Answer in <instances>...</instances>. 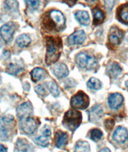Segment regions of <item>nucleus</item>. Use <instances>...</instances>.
Returning a JSON list of instances; mask_svg holds the SVG:
<instances>
[{"label":"nucleus","mask_w":128,"mask_h":152,"mask_svg":"<svg viewBox=\"0 0 128 152\" xmlns=\"http://www.w3.org/2000/svg\"><path fill=\"white\" fill-rule=\"evenodd\" d=\"M0 83H1V77H0Z\"/></svg>","instance_id":"obj_41"},{"label":"nucleus","mask_w":128,"mask_h":152,"mask_svg":"<svg viewBox=\"0 0 128 152\" xmlns=\"http://www.w3.org/2000/svg\"><path fill=\"white\" fill-rule=\"evenodd\" d=\"M37 123L34 118L31 117L23 119L20 124L21 130L26 134H31L34 133L37 129Z\"/></svg>","instance_id":"obj_8"},{"label":"nucleus","mask_w":128,"mask_h":152,"mask_svg":"<svg viewBox=\"0 0 128 152\" xmlns=\"http://www.w3.org/2000/svg\"><path fill=\"white\" fill-rule=\"evenodd\" d=\"M8 139V133L7 129L4 127V126L0 127V140L2 141H6Z\"/></svg>","instance_id":"obj_30"},{"label":"nucleus","mask_w":128,"mask_h":152,"mask_svg":"<svg viewBox=\"0 0 128 152\" xmlns=\"http://www.w3.org/2000/svg\"><path fill=\"white\" fill-rule=\"evenodd\" d=\"M53 73L58 79H63L65 78L66 76L68 75L69 71L65 64L63 63H59L54 66L53 68Z\"/></svg>","instance_id":"obj_15"},{"label":"nucleus","mask_w":128,"mask_h":152,"mask_svg":"<svg viewBox=\"0 0 128 152\" xmlns=\"http://www.w3.org/2000/svg\"><path fill=\"white\" fill-rule=\"evenodd\" d=\"M34 91L39 95H42V96L46 95V90H45V88L42 87V85H38V86H36L35 88H34Z\"/></svg>","instance_id":"obj_33"},{"label":"nucleus","mask_w":128,"mask_h":152,"mask_svg":"<svg viewBox=\"0 0 128 152\" xmlns=\"http://www.w3.org/2000/svg\"><path fill=\"white\" fill-rule=\"evenodd\" d=\"M34 141L36 142L37 144L40 145L41 147H46L49 145V139H47V137L46 136H39L35 138Z\"/></svg>","instance_id":"obj_28"},{"label":"nucleus","mask_w":128,"mask_h":152,"mask_svg":"<svg viewBox=\"0 0 128 152\" xmlns=\"http://www.w3.org/2000/svg\"><path fill=\"white\" fill-rule=\"evenodd\" d=\"M115 3V1H104L105 6H106V7H107L108 10H110V9L113 7V6L115 5V4H114Z\"/></svg>","instance_id":"obj_36"},{"label":"nucleus","mask_w":128,"mask_h":152,"mask_svg":"<svg viewBox=\"0 0 128 152\" xmlns=\"http://www.w3.org/2000/svg\"><path fill=\"white\" fill-rule=\"evenodd\" d=\"M107 74L112 77V78H116L122 72V67H121L119 64H118L117 63H111L108 68L107 70Z\"/></svg>","instance_id":"obj_18"},{"label":"nucleus","mask_w":128,"mask_h":152,"mask_svg":"<svg viewBox=\"0 0 128 152\" xmlns=\"http://www.w3.org/2000/svg\"><path fill=\"white\" fill-rule=\"evenodd\" d=\"M16 145H17L18 149L20 150L23 152H33V151H34L31 145L23 139H18Z\"/></svg>","instance_id":"obj_19"},{"label":"nucleus","mask_w":128,"mask_h":152,"mask_svg":"<svg viewBox=\"0 0 128 152\" xmlns=\"http://www.w3.org/2000/svg\"><path fill=\"white\" fill-rule=\"evenodd\" d=\"M31 38L26 34H20L19 36L16 39V44L19 47H26L31 44Z\"/></svg>","instance_id":"obj_21"},{"label":"nucleus","mask_w":128,"mask_h":152,"mask_svg":"<svg viewBox=\"0 0 128 152\" xmlns=\"http://www.w3.org/2000/svg\"><path fill=\"white\" fill-rule=\"evenodd\" d=\"M25 3H27V5L32 11H34L38 9L39 6V1H25Z\"/></svg>","instance_id":"obj_31"},{"label":"nucleus","mask_w":128,"mask_h":152,"mask_svg":"<svg viewBox=\"0 0 128 152\" xmlns=\"http://www.w3.org/2000/svg\"><path fill=\"white\" fill-rule=\"evenodd\" d=\"M125 85H126V87H127V88H128V81H126Z\"/></svg>","instance_id":"obj_39"},{"label":"nucleus","mask_w":128,"mask_h":152,"mask_svg":"<svg viewBox=\"0 0 128 152\" xmlns=\"http://www.w3.org/2000/svg\"><path fill=\"white\" fill-rule=\"evenodd\" d=\"M87 87H89L90 89L98 91L102 87V83L96 78H91L89 81L87 82Z\"/></svg>","instance_id":"obj_26"},{"label":"nucleus","mask_w":128,"mask_h":152,"mask_svg":"<svg viewBox=\"0 0 128 152\" xmlns=\"http://www.w3.org/2000/svg\"><path fill=\"white\" fill-rule=\"evenodd\" d=\"M102 137V132L99 129H93L91 131V139L93 141H99Z\"/></svg>","instance_id":"obj_27"},{"label":"nucleus","mask_w":128,"mask_h":152,"mask_svg":"<svg viewBox=\"0 0 128 152\" xmlns=\"http://www.w3.org/2000/svg\"><path fill=\"white\" fill-rule=\"evenodd\" d=\"M103 110L100 105H94L89 111V119L91 122L97 123L102 118Z\"/></svg>","instance_id":"obj_13"},{"label":"nucleus","mask_w":128,"mask_h":152,"mask_svg":"<svg viewBox=\"0 0 128 152\" xmlns=\"http://www.w3.org/2000/svg\"><path fill=\"white\" fill-rule=\"evenodd\" d=\"M5 7L9 11H14L18 9V2L17 1H6Z\"/></svg>","instance_id":"obj_29"},{"label":"nucleus","mask_w":128,"mask_h":152,"mask_svg":"<svg viewBox=\"0 0 128 152\" xmlns=\"http://www.w3.org/2000/svg\"><path fill=\"white\" fill-rule=\"evenodd\" d=\"M116 17L118 19V21L125 24H128V3L121 5L118 8Z\"/></svg>","instance_id":"obj_14"},{"label":"nucleus","mask_w":128,"mask_h":152,"mask_svg":"<svg viewBox=\"0 0 128 152\" xmlns=\"http://www.w3.org/2000/svg\"><path fill=\"white\" fill-rule=\"evenodd\" d=\"M113 139L117 142H125L128 139V131L123 126H118L113 134Z\"/></svg>","instance_id":"obj_12"},{"label":"nucleus","mask_w":128,"mask_h":152,"mask_svg":"<svg viewBox=\"0 0 128 152\" xmlns=\"http://www.w3.org/2000/svg\"><path fill=\"white\" fill-rule=\"evenodd\" d=\"M17 115L21 120L30 117V115L33 113V107L32 104L30 102H26L22 103L18 106L16 109Z\"/></svg>","instance_id":"obj_7"},{"label":"nucleus","mask_w":128,"mask_h":152,"mask_svg":"<svg viewBox=\"0 0 128 152\" xmlns=\"http://www.w3.org/2000/svg\"><path fill=\"white\" fill-rule=\"evenodd\" d=\"M41 131H42V134H43V135L46 137L50 136V134H51V131H50V128L49 127V126H47V125H45V126L42 128Z\"/></svg>","instance_id":"obj_34"},{"label":"nucleus","mask_w":128,"mask_h":152,"mask_svg":"<svg viewBox=\"0 0 128 152\" xmlns=\"http://www.w3.org/2000/svg\"><path fill=\"white\" fill-rule=\"evenodd\" d=\"M68 140V134L65 132L59 131L55 134V145L59 148H62L64 147Z\"/></svg>","instance_id":"obj_16"},{"label":"nucleus","mask_w":128,"mask_h":152,"mask_svg":"<svg viewBox=\"0 0 128 152\" xmlns=\"http://www.w3.org/2000/svg\"><path fill=\"white\" fill-rule=\"evenodd\" d=\"M23 69L21 68L19 66L16 65V64H13V63H11L7 67L6 72L9 74V75H17L18 73H20L21 71H23Z\"/></svg>","instance_id":"obj_25"},{"label":"nucleus","mask_w":128,"mask_h":152,"mask_svg":"<svg viewBox=\"0 0 128 152\" xmlns=\"http://www.w3.org/2000/svg\"><path fill=\"white\" fill-rule=\"evenodd\" d=\"M82 122V114L78 110H70L63 118V125L71 131H75Z\"/></svg>","instance_id":"obj_3"},{"label":"nucleus","mask_w":128,"mask_h":152,"mask_svg":"<svg viewBox=\"0 0 128 152\" xmlns=\"http://www.w3.org/2000/svg\"><path fill=\"white\" fill-rule=\"evenodd\" d=\"M92 12H93V16H94V20H93L94 24H95V25L101 24L102 22L104 21L105 15L100 9H99L98 7L94 8L92 10Z\"/></svg>","instance_id":"obj_20"},{"label":"nucleus","mask_w":128,"mask_h":152,"mask_svg":"<svg viewBox=\"0 0 128 152\" xmlns=\"http://www.w3.org/2000/svg\"><path fill=\"white\" fill-rule=\"evenodd\" d=\"M46 86L50 91V92L52 94L54 97H58L59 95V89L58 87L57 83L54 81H49L46 83Z\"/></svg>","instance_id":"obj_24"},{"label":"nucleus","mask_w":128,"mask_h":152,"mask_svg":"<svg viewBox=\"0 0 128 152\" xmlns=\"http://www.w3.org/2000/svg\"><path fill=\"white\" fill-rule=\"evenodd\" d=\"M2 47V43H1V41H0V47Z\"/></svg>","instance_id":"obj_40"},{"label":"nucleus","mask_w":128,"mask_h":152,"mask_svg":"<svg viewBox=\"0 0 128 152\" xmlns=\"http://www.w3.org/2000/svg\"><path fill=\"white\" fill-rule=\"evenodd\" d=\"M75 61L78 66H79L82 69L92 70L97 66L95 58L84 52L79 53L76 55Z\"/></svg>","instance_id":"obj_4"},{"label":"nucleus","mask_w":128,"mask_h":152,"mask_svg":"<svg viewBox=\"0 0 128 152\" xmlns=\"http://www.w3.org/2000/svg\"><path fill=\"white\" fill-rule=\"evenodd\" d=\"M3 123H10L14 120V117L12 115H7L5 116V117H3Z\"/></svg>","instance_id":"obj_35"},{"label":"nucleus","mask_w":128,"mask_h":152,"mask_svg":"<svg viewBox=\"0 0 128 152\" xmlns=\"http://www.w3.org/2000/svg\"><path fill=\"white\" fill-rule=\"evenodd\" d=\"M76 20L83 26H88L90 23V17L88 13L85 11H78L75 14Z\"/></svg>","instance_id":"obj_17"},{"label":"nucleus","mask_w":128,"mask_h":152,"mask_svg":"<svg viewBox=\"0 0 128 152\" xmlns=\"http://www.w3.org/2000/svg\"><path fill=\"white\" fill-rule=\"evenodd\" d=\"M0 152H7V149L3 145L0 144Z\"/></svg>","instance_id":"obj_37"},{"label":"nucleus","mask_w":128,"mask_h":152,"mask_svg":"<svg viewBox=\"0 0 128 152\" xmlns=\"http://www.w3.org/2000/svg\"><path fill=\"white\" fill-rule=\"evenodd\" d=\"M105 127L107 129V130H111L113 128V126L115 125V121L113 120L112 118H107L106 119L104 122Z\"/></svg>","instance_id":"obj_32"},{"label":"nucleus","mask_w":128,"mask_h":152,"mask_svg":"<svg viewBox=\"0 0 128 152\" xmlns=\"http://www.w3.org/2000/svg\"><path fill=\"white\" fill-rule=\"evenodd\" d=\"M15 24L12 22H10L8 23L3 25L0 27V35L2 37V39L5 42H10L12 39L14 33L15 31Z\"/></svg>","instance_id":"obj_6"},{"label":"nucleus","mask_w":128,"mask_h":152,"mask_svg":"<svg viewBox=\"0 0 128 152\" xmlns=\"http://www.w3.org/2000/svg\"><path fill=\"white\" fill-rule=\"evenodd\" d=\"M123 33L117 26H112L108 34V40L113 45H118L123 39Z\"/></svg>","instance_id":"obj_9"},{"label":"nucleus","mask_w":128,"mask_h":152,"mask_svg":"<svg viewBox=\"0 0 128 152\" xmlns=\"http://www.w3.org/2000/svg\"><path fill=\"white\" fill-rule=\"evenodd\" d=\"M62 48V42L59 38H47V55L46 63L47 65L57 62L59 58Z\"/></svg>","instance_id":"obj_2"},{"label":"nucleus","mask_w":128,"mask_h":152,"mask_svg":"<svg viewBox=\"0 0 128 152\" xmlns=\"http://www.w3.org/2000/svg\"><path fill=\"white\" fill-rule=\"evenodd\" d=\"M89 97L84 92L78 91L71 98V105L76 109H86L89 106Z\"/></svg>","instance_id":"obj_5"},{"label":"nucleus","mask_w":128,"mask_h":152,"mask_svg":"<svg viewBox=\"0 0 128 152\" xmlns=\"http://www.w3.org/2000/svg\"><path fill=\"white\" fill-rule=\"evenodd\" d=\"M75 152H91V147L86 141H78L75 147Z\"/></svg>","instance_id":"obj_22"},{"label":"nucleus","mask_w":128,"mask_h":152,"mask_svg":"<svg viewBox=\"0 0 128 152\" xmlns=\"http://www.w3.org/2000/svg\"><path fill=\"white\" fill-rule=\"evenodd\" d=\"M123 102V97L119 93L111 94L108 98V105L113 110H116Z\"/></svg>","instance_id":"obj_11"},{"label":"nucleus","mask_w":128,"mask_h":152,"mask_svg":"<svg viewBox=\"0 0 128 152\" xmlns=\"http://www.w3.org/2000/svg\"><path fill=\"white\" fill-rule=\"evenodd\" d=\"M45 74H46L45 70L40 68V67H36L34 70H32V71L31 72V79L33 81L38 82L43 78Z\"/></svg>","instance_id":"obj_23"},{"label":"nucleus","mask_w":128,"mask_h":152,"mask_svg":"<svg viewBox=\"0 0 128 152\" xmlns=\"http://www.w3.org/2000/svg\"><path fill=\"white\" fill-rule=\"evenodd\" d=\"M42 24L48 31L55 30L57 31H63L66 26L65 17L61 11L53 10L49 11L43 17Z\"/></svg>","instance_id":"obj_1"},{"label":"nucleus","mask_w":128,"mask_h":152,"mask_svg":"<svg viewBox=\"0 0 128 152\" xmlns=\"http://www.w3.org/2000/svg\"><path fill=\"white\" fill-rule=\"evenodd\" d=\"M99 152H110V149H108V148H103V149L100 150Z\"/></svg>","instance_id":"obj_38"},{"label":"nucleus","mask_w":128,"mask_h":152,"mask_svg":"<svg viewBox=\"0 0 128 152\" xmlns=\"http://www.w3.org/2000/svg\"><path fill=\"white\" fill-rule=\"evenodd\" d=\"M86 39V34L83 31H77L71 34L68 38L67 42L69 45L75 46V45H80Z\"/></svg>","instance_id":"obj_10"}]
</instances>
